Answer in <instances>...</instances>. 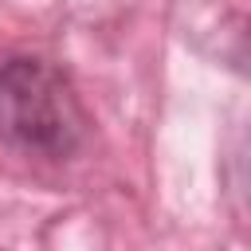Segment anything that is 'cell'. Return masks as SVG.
<instances>
[{
  "label": "cell",
  "instance_id": "6da1fadb",
  "mask_svg": "<svg viewBox=\"0 0 251 251\" xmlns=\"http://www.w3.org/2000/svg\"><path fill=\"white\" fill-rule=\"evenodd\" d=\"M86 137V110L71 78L47 59H8L0 67V141L27 157L63 161Z\"/></svg>",
  "mask_w": 251,
  "mask_h": 251
},
{
  "label": "cell",
  "instance_id": "7a4b0ae2",
  "mask_svg": "<svg viewBox=\"0 0 251 251\" xmlns=\"http://www.w3.org/2000/svg\"><path fill=\"white\" fill-rule=\"evenodd\" d=\"M235 169H239V188H243V196L251 204V129L243 133V145L235 153Z\"/></svg>",
  "mask_w": 251,
  "mask_h": 251
}]
</instances>
